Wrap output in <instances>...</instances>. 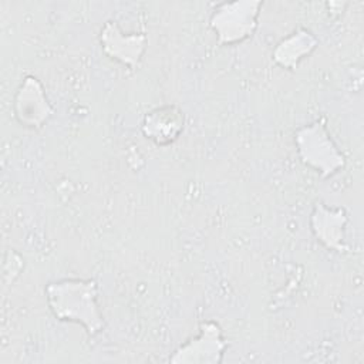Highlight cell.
Instances as JSON below:
<instances>
[{
	"mask_svg": "<svg viewBox=\"0 0 364 364\" xmlns=\"http://www.w3.org/2000/svg\"><path fill=\"white\" fill-rule=\"evenodd\" d=\"M13 112L17 122L28 129H40L55 112L43 82L36 75H26L16 90Z\"/></svg>",
	"mask_w": 364,
	"mask_h": 364,
	"instance_id": "obj_5",
	"label": "cell"
},
{
	"mask_svg": "<svg viewBox=\"0 0 364 364\" xmlns=\"http://www.w3.org/2000/svg\"><path fill=\"white\" fill-rule=\"evenodd\" d=\"M47 306L60 321L78 323L88 337H95L105 328V320L98 306V283L94 279L65 277L48 282L44 289Z\"/></svg>",
	"mask_w": 364,
	"mask_h": 364,
	"instance_id": "obj_1",
	"label": "cell"
},
{
	"mask_svg": "<svg viewBox=\"0 0 364 364\" xmlns=\"http://www.w3.org/2000/svg\"><path fill=\"white\" fill-rule=\"evenodd\" d=\"M185 129V112L175 104H164L148 111L141 122L142 135L156 146H169Z\"/></svg>",
	"mask_w": 364,
	"mask_h": 364,
	"instance_id": "obj_8",
	"label": "cell"
},
{
	"mask_svg": "<svg viewBox=\"0 0 364 364\" xmlns=\"http://www.w3.org/2000/svg\"><path fill=\"white\" fill-rule=\"evenodd\" d=\"M10 255H11V264L9 263V260L4 259V280L7 279V276L11 273L13 276V280H16L21 270L24 269V259L21 255H18L16 250H10Z\"/></svg>",
	"mask_w": 364,
	"mask_h": 364,
	"instance_id": "obj_10",
	"label": "cell"
},
{
	"mask_svg": "<svg viewBox=\"0 0 364 364\" xmlns=\"http://www.w3.org/2000/svg\"><path fill=\"white\" fill-rule=\"evenodd\" d=\"M228 348L220 324L205 320L199 324V334L181 344L169 357L172 364H220Z\"/></svg>",
	"mask_w": 364,
	"mask_h": 364,
	"instance_id": "obj_4",
	"label": "cell"
},
{
	"mask_svg": "<svg viewBox=\"0 0 364 364\" xmlns=\"http://www.w3.org/2000/svg\"><path fill=\"white\" fill-rule=\"evenodd\" d=\"M294 145L301 164L316 171L323 179L346 168V156L333 139L324 118L297 128Z\"/></svg>",
	"mask_w": 364,
	"mask_h": 364,
	"instance_id": "obj_2",
	"label": "cell"
},
{
	"mask_svg": "<svg viewBox=\"0 0 364 364\" xmlns=\"http://www.w3.org/2000/svg\"><path fill=\"white\" fill-rule=\"evenodd\" d=\"M100 44L108 58L135 68L146 51L148 37L145 33H124L117 21L108 20L100 30Z\"/></svg>",
	"mask_w": 364,
	"mask_h": 364,
	"instance_id": "obj_7",
	"label": "cell"
},
{
	"mask_svg": "<svg viewBox=\"0 0 364 364\" xmlns=\"http://www.w3.org/2000/svg\"><path fill=\"white\" fill-rule=\"evenodd\" d=\"M348 220L350 218L346 208H333L318 202L313 206L309 225L316 240L327 250L344 255L350 253V246L346 242V228Z\"/></svg>",
	"mask_w": 364,
	"mask_h": 364,
	"instance_id": "obj_6",
	"label": "cell"
},
{
	"mask_svg": "<svg viewBox=\"0 0 364 364\" xmlns=\"http://www.w3.org/2000/svg\"><path fill=\"white\" fill-rule=\"evenodd\" d=\"M263 1L237 0L225 1L213 9L209 27L216 34L219 46L240 44L253 37L259 26Z\"/></svg>",
	"mask_w": 364,
	"mask_h": 364,
	"instance_id": "obj_3",
	"label": "cell"
},
{
	"mask_svg": "<svg viewBox=\"0 0 364 364\" xmlns=\"http://www.w3.org/2000/svg\"><path fill=\"white\" fill-rule=\"evenodd\" d=\"M318 46V38L304 27L283 37L272 51V60L279 67L294 71L300 61L309 57Z\"/></svg>",
	"mask_w": 364,
	"mask_h": 364,
	"instance_id": "obj_9",
	"label": "cell"
}]
</instances>
